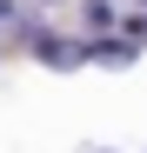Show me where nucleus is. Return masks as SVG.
I'll use <instances>...</instances> for the list:
<instances>
[{
    "label": "nucleus",
    "instance_id": "nucleus-2",
    "mask_svg": "<svg viewBox=\"0 0 147 153\" xmlns=\"http://www.w3.org/2000/svg\"><path fill=\"white\" fill-rule=\"evenodd\" d=\"M87 27H114V7H107V0H87Z\"/></svg>",
    "mask_w": 147,
    "mask_h": 153
},
{
    "label": "nucleus",
    "instance_id": "nucleus-3",
    "mask_svg": "<svg viewBox=\"0 0 147 153\" xmlns=\"http://www.w3.org/2000/svg\"><path fill=\"white\" fill-rule=\"evenodd\" d=\"M14 13H20V7H14V0H0V20H7V27H14Z\"/></svg>",
    "mask_w": 147,
    "mask_h": 153
},
{
    "label": "nucleus",
    "instance_id": "nucleus-1",
    "mask_svg": "<svg viewBox=\"0 0 147 153\" xmlns=\"http://www.w3.org/2000/svg\"><path fill=\"white\" fill-rule=\"evenodd\" d=\"M87 60H100V67H134V40H94Z\"/></svg>",
    "mask_w": 147,
    "mask_h": 153
}]
</instances>
